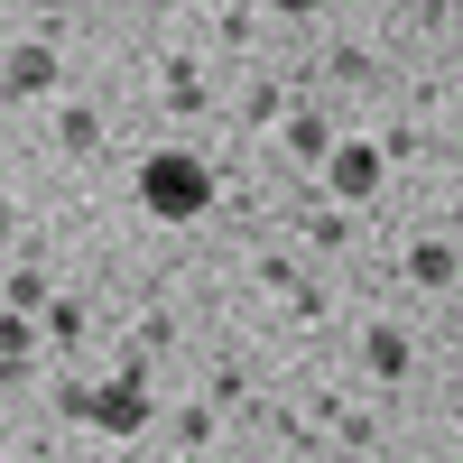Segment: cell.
Wrapping results in <instances>:
<instances>
[{
  "label": "cell",
  "mask_w": 463,
  "mask_h": 463,
  "mask_svg": "<svg viewBox=\"0 0 463 463\" xmlns=\"http://www.w3.org/2000/svg\"><path fill=\"white\" fill-rule=\"evenodd\" d=\"M47 84H56V56L47 47H19L10 56V93H47Z\"/></svg>",
  "instance_id": "obj_4"
},
{
  "label": "cell",
  "mask_w": 463,
  "mask_h": 463,
  "mask_svg": "<svg viewBox=\"0 0 463 463\" xmlns=\"http://www.w3.org/2000/svg\"><path fill=\"white\" fill-rule=\"evenodd\" d=\"M371 371L399 380V371H408V343H399V334H371Z\"/></svg>",
  "instance_id": "obj_6"
},
{
  "label": "cell",
  "mask_w": 463,
  "mask_h": 463,
  "mask_svg": "<svg viewBox=\"0 0 463 463\" xmlns=\"http://www.w3.org/2000/svg\"><path fill=\"white\" fill-rule=\"evenodd\" d=\"M10 232H19V222H10V204H0V260H10Z\"/></svg>",
  "instance_id": "obj_7"
},
{
  "label": "cell",
  "mask_w": 463,
  "mask_h": 463,
  "mask_svg": "<svg viewBox=\"0 0 463 463\" xmlns=\"http://www.w3.org/2000/svg\"><path fill=\"white\" fill-rule=\"evenodd\" d=\"M408 269H417L427 288H445V279H454V250H445V241H417V260H408Z\"/></svg>",
  "instance_id": "obj_5"
},
{
  "label": "cell",
  "mask_w": 463,
  "mask_h": 463,
  "mask_svg": "<svg viewBox=\"0 0 463 463\" xmlns=\"http://www.w3.org/2000/svg\"><path fill=\"white\" fill-rule=\"evenodd\" d=\"M325 185H334L343 204H371V195H380V148H371V139H353V148H334V167H325Z\"/></svg>",
  "instance_id": "obj_3"
},
{
  "label": "cell",
  "mask_w": 463,
  "mask_h": 463,
  "mask_svg": "<svg viewBox=\"0 0 463 463\" xmlns=\"http://www.w3.org/2000/svg\"><path fill=\"white\" fill-rule=\"evenodd\" d=\"M65 408H74V417H93L102 436H139V427H148V380L121 371V380H102V390H74Z\"/></svg>",
  "instance_id": "obj_2"
},
{
  "label": "cell",
  "mask_w": 463,
  "mask_h": 463,
  "mask_svg": "<svg viewBox=\"0 0 463 463\" xmlns=\"http://www.w3.org/2000/svg\"><path fill=\"white\" fill-rule=\"evenodd\" d=\"M139 204L158 222H195L213 204V167L185 158V148H158V158H139Z\"/></svg>",
  "instance_id": "obj_1"
},
{
  "label": "cell",
  "mask_w": 463,
  "mask_h": 463,
  "mask_svg": "<svg viewBox=\"0 0 463 463\" xmlns=\"http://www.w3.org/2000/svg\"><path fill=\"white\" fill-rule=\"evenodd\" d=\"M343 463H362V454H343Z\"/></svg>",
  "instance_id": "obj_8"
}]
</instances>
